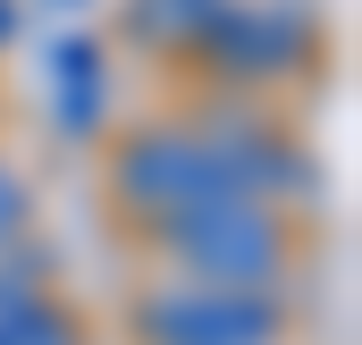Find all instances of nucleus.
<instances>
[{"label": "nucleus", "instance_id": "nucleus-1", "mask_svg": "<svg viewBox=\"0 0 362 345\" xmlns=\"http://www.w3.org/2000/svg\"><path fill=\"white\" fill-rule=\"evenodd\" d=\"M169 245L194 278H211V286H262L278 269V228L270 211H253L245 194H228V202H194L169 219Z\"/></svg>", "mask_w": 362, "mask_h": 345}, {"label": "nucleus", "instance_id": "nucleus-2", "mask_svg": "<svg viewBox=\"0 0 362 345\" xmlns=\"http://www.w3.org/2000/svg\"><path fill=\"white\" fill-rule=\"evenodd\" d=\"M118 194L127 202H144V211H160V219H177L194 202H228V194H245L236 169L219 160V144H194V135H135L127 152H118Z\"/></svg>", "mask_w": 362, "mask_h": 345}, {"label": "nucleus", "instance_id": "nucleus-3", "mask_svg": "<svg viewBox=\"0 0 362 345\" xmlns=\"http://www.w3.org/2000/svg\"><path fill=\"white\" fill-rule=\"evenodd\" d=\"M144 337L152 345H270L278 312L253 286H211V295H152L144 312Z\"/></svg>", "mask_w": 362, "mask_h": 345}, {"label": "nucleus", "instance_id": "nucleus-4", "mask_svg": "<svg viewBox=\"0 0 362 345\" xmlns=\"http://www.w3.org/2000/svg\"><path fill=\"white\" fill-rule=\"evenodd\" d=\"M202 42H211V59H228V68H286V59H303V17L295 8H219L211 25H202Z\"/></svg>", "mask_w": 362, "mask_h": 345}, {"label": "nucleus", "instance_id": "nucleus-5", "mask_svg": "<svg viewBox=\"0 0 362 345\" xmlns=\"http://www.w3.org/2000/svg\"><path fill=\"white\" fill-rule=\"evenodd\" d=\"M51 93H59V118L85 135L101 127V101H110V76H101V51H93L85 34H68L59 51H51Z\"/></svg>", "mask_w": 362, "mask_h": 345}, {"label": "nucleus", "instance_id": "nucleus-6", "mask_svg": "<svg viewBox=\"0 0 362 345\" xmlns=\"http://www.w3.org/2000/svg\"><path fill=\"white\" fill-rule=\"evenodd\" d=\"M135 17H144L152 42H177V34H202L219 17V0H135Z\"/></svg>", "mask_w": 362, "mask_h": 345}, {"label": "nucleus", "instance_id": "nucleus-7", "mask_svg": "<svg viewBox=\"0 0 362 345\" xmlns=\"http://www.w3.org/2000/svg\"><path fill=\"white\" fill-rule=\"evenodd\" d=\"M0 345H76V329H68L51 303H34V312H25V320H17V329H8Z\"/></svg>", "mask_w": 362, "mask_h": 345}, {"label": "nucleus", "instance_id": "nucleus-8", "mask_svg": "<svg viewBox=\"0 0 362 345\" xmlns=\"http://www.w3.org/2000/svg\"><path fill=\"white\" fill-rule=\"evenodd\" d=\"M17 228H25V185H17V177L0 169V245H8Z\"/></svg>", "mask_w": 362, "mask_h": 345}, {"label": "nucleus", "instance_id": "nucleus-9", "mask_svg": "<svg viewBox=\"0 0 362 345\" xmlns=\"http://www.w3.org/2000/svg\"><path fill=\"white\" fill-rule=\"evenodd\" d=\"M34 303H42V295H25V286H8V278H0V337H8V329L34 312Z\"/></svg>", "mask_w": 362, "mask_h": 345}, {"label": "nucleus", "instance_id": "nucleus-10", "mask_svg": "<svg viewBox=\"0 0 362 345\" xmlns=\"http://www.w3.org/2000/svg\"><path fill=\"white\" fill-rule=\"evenodd\" d=\"M8 34H17V8H8V0H0V42H8Z\"/></svg>", "mask_w": 362, "mask_h": 345}]
</instances>
